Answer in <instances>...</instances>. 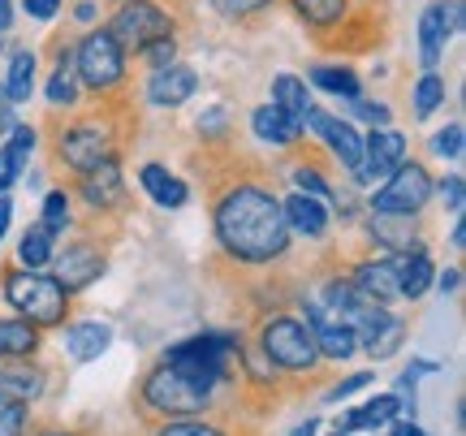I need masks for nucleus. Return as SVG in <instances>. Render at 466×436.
Wrapping results in <instances>:
<instances>
[{
  "instance_id": "10",
  "label": "nucleus",
  "mask_w": 466,
  "mask_h": 436,
  "mask_svg": "<svg viewBox=\"0 0 466 436\" xmlns=\"http://www.w3.org/2000/svg\"><path fill=\"white\" fill-rule=\"evenodd\" d=\"M48 269H52V277H56V286L74 299V294L91 289L104 272H108V259H104L100 247H91V242H74V247H66V251L52 255Z\"/></svg>"
},
{
  "instance_id": "37",
  "label": "nucleus",
  "mask_w": 466,
  "mask_h": 436,
  "mask_svg": "<svg viewBox=\"0 0 466 436\" xmlns=\"http://www.w3.org/2000/svg\"><path fill=\"white\" fill-rule=\"evenodd\" d=\"M432 151L441 156V160H462V151H466V130H462V121H450L441 135L432 138Z\"/></svg>"
},
{
  "instance_id": "50",
  "label": "nucleus",
  "mask_w": 466,
  "mask_h": 436,
  "mask_svg": "<svg viewBox=\"0 0 466 436\" xmlns=\"http://www.w3.org/2000/svg\"><path fill=\"white\" fill-rule=\"evenodd\" d=\"M9 220H14V203H9V195H0V238L9 234Z\"/></svg>"
},
{
  "instance_id": "25",
  "label": "nucleus",
  "mask_w": 466,
  "mask_h": 436,
  "mask_svg": "<svg viewBox=\"0 0 466 436\" xmlns=\"http://www.w3.org/2000/svg\"><path fill=\"white\" fill-rule=\"evenodd\" d=\"M138 186L151 195V203H160V208H186L190 199V186L182 177H173L165 165H143L138 168Z\"/></svg>"
},
{
  "instance_id": "53",
  "label": "nucleus",
  "mask_w": 466,
  "mask_h": 436,
  "mask_svg": "<svg viewBox=\"0 0 466 436\" xmlns=\"http://www.w3.org/2000/svg\"><path fill=\"white\" fill-rule=\"evenodd\" d=\"M35 436H83V432H74V428H56V423H52V428H39Z\"/></svg>"
},
{
  "instance_id": "35",
  "label": "nucleus",
  "mask_w": 466,
  "mask_h": 436,
  "mask_svg": "<svg viewBox=\"0 0 466 436\" xmlns=\"http://www.w3.org/2000/svg\"><path fill=\"white\" fill-rule=\"evenodd\" d=\"M69 217H74V212H69V195H66V190H48V195H44V212H39V225L61 238L69 225H74Z\"/></svg>"
},
{
  "instance_id": "48",
  "label": "nucleus",
  "mask_w": 466,
  "mask_h": 436,
  "mask_svg": "<svg viewBox=\"0 0 466 436\" xmlns=\"http://www.w3.org/2000/svg\"><path fill=\"white\" fill-rule=\"evenodd\" d=\"M432 286H441V294H458L462 289V269H445V272H436V281Z\"/></svg>"
},
{
  "instance_id": "31",
  "label": "nucleus",
  "mask_w": 466,
  "mask_h": 436,
  "mask_svg": "<svg viewBox=\"0 0 466 436\" xmlns=\"http://www.w3.org/2000/svg\"><path fill=\"white\" fill-rule=\"evenodd\" d=\"M44 96H48L52 108H74V104H78V78H74V61H69V52L56 56V69H52Z\"/></svg>"
},
{
  "instance_id": "29",
  "label": "nucleus",
  "mask_w": 466,
  "mask_h": 436,
  "mask_svg": "<svg viewBox=\"0 0 466 436\" xmlns=\"http://www.w3.org/2000/svg\"><path fill=\"white\" fill-rule=\"evenodd\" d=\"M5 86V100L9 104H26L35 91V52L31 48H17L14 61H9V74L0 78Z\"/></svg>"
},
{
  "instance_id": "21",
  "label": "nucleus",
  "mask_w": 466,
  "mask_h": 436,
  "mask_svg": "<svg viewBox=\"0 0 466 436\" xmlns=\"http://www.w3.org/2000/svg\"><path fill=\"white\" fill-rule=\"evenodd\" d=\"M307 329L316 337V350L324 363H346V359L359 354V337L341 319H307Z\"/></svg>"
},
{
  "instance_id": "45",
  "label": "nucleus",
  "mask_w": 466,
  "mask_h": 436,
  "mask_svg": "<svg viewBox=\"0 0 466 436\" xmlns=\"http://www.w3.org/2000/svg\"><path fill=\"white\" fill-rule=\"evenodd\" d=\"M225 130H229L225 108H208V113H203V121H199V135L203 138H217V135H225Z\"/></svg>"
},
{
  "instance_id": "23",
  "label": "nucleus",
  "mask_w": 466,
  "mask_h": 436,
  "mask_svg": "<svg viewBox=\"0 0 466 436\" xmlns=\"http://www.w3.org/2000/svg\"><path fill=\"white\" fill-rule=\"evenodd\" d=\"M250 130H255L259 143H272V147H294V143L307 135V126L289 121L281 108H272V104H264V108L250 113Z\"/></svg>"
},
{
  "instance_id": "6",
  "label": "nucleus",
  "mask_w": 466,
  "mask_h": 436,
  "mask_svg": "<svg viewBox=\"0 0 466 436\" xmlns=\"http://www.w3.org/2000/svg\"><path fill=\"white\" fill-rule=\"evenodd\" d=\"M436 195L432 173L419 165V160H406L398 165L389 177H384L376 190H371V212H393V217H419L423 203Z\"/></svg>"
},
{
  "instance_id": "8",
  "label": "nucleus",
  "mask_w": 466,
  "mask_h": 436,
  "mask_svg": "<svg viewBox=\"0 0 466 436\" xmlns=\"http://www.w3.org/2000/svg\"><path fill=\"white\" fill-rule=\"evenodd\" d=\"M104 31L113 35V44L121 52H143L147 44L173 35V14H165V9L151 5V0H126Z\"/></svg>"
},
{
  "instance_id": "33",
  "label": "nucleus",
  "mask_w": 466,
  "mask_h": 436,
  "mask_svg": "<svg viewBox=\"0 0 466 436\" xmlns=\"http://www.w3.org/2000/svg\"><path fill=\"white\" fill-rule=\"evenodd\" d=\"M441 104H445V78H441L436 69H428V74H423V78L415 83V117L419 121L432 117Z\"/></svg>"
},
{
  "instance_id": "40",
  "label": "nucleus",
  "mask_w": 466,
  "mask_h": 436,
  "mask_svg": "<svg viewBox=\"0 0 466 436\" xmlns=\"http://www.w3.org/2000/svg\"><path fill=\"white\" fill-rule=\"evenodd\" d=\"M35 143H39V135H35L31 126H14V130H9V143H5V151L14 156L17 168H26V160H31Z\"/></svg>"
},
{
  "instance_id": "5",
  "label": "nucleus",
  "mask_w": 466,
  "mask_h": 436,
  "mask_svg": "<svg viewBox=\"0 0 466 436\" xmlns=\"http://www.w3.org/2000/svg\"><path fill=\"white\" fill-rule=\"evenodd\" d=\"M74 78L96 91V96H113L116 86L126 83V52L113 44V35L96 26L74 44Z\"/></svg>"
},
{
  "instance_id": "42",
  "label": "nucleus",
  "mask_w": 466,
  "mask_h": 436,
  "mask_svg": "<svg viewBox=\"0 0 466 436\" xmlns=\"http://www.w3.org/2000/svg\"><path fill=\"white\" fill-rule=\"evenodd\" d=\"M350 113L359 121H367L371 130H384L389 126V104H371V100H350Z\"/></svg>"
},
{
  "instance_id": "4",
  "label": "nucleus",
  "mask_w": 466,
  "mask_h": 436,
  "mask_svg": "<svg viewBox=\"0 0 466 436\" xmlns=\"http://www.w3.org/2000/svg\"><path fill=\"white\" fill-rule=\"evenodd\" d=\"M255 350L268 359V368L277 376H316L319 371V350L316 337L307 329V319L294 316V311H277L259 324V337H255Z\"/></svg>"
},
{
  "instance_id": "43",
  "label": "nucleus",
  "mask_w": 466,
  "mask_h": 436,
  "mask_svg": "<svg viewBox=\"0 0 466 436\" xmlns=\"http://www.w3.org/2000/svg\"><path fill=\"white\" fill-rule=\"evenodd\" d=\"M436 195L445 199V208H450L453 217H462V203H466V182L453 173V177H445V182H436Z\"/></svg>"
},
{
  "instance_id": "36",
  "label": "nucleus",
  "mask_w": 466,
  "mask_h": 436,
  "mask_svg": "<svg viewBox=\"0 0 466 436\" xmlns=\"http://www.w3.org/2000/svg\"><path fill=\"white\" fill-rule=\"evenodd\" d=\"M294 186H299V195H311V199H337V190H333V182L319 173L316 165H299L294 168Z\"/></svg>"
},
{
  "instance_id": "47",
  "label": "nucleus",
  "mask_w": 466,
  "mask_h": 436,
  "mask_svg": "<svg viewBox=\"0 0 466 436\" xmlns=\"http://www.w3.org/2000/svg\"><path fill=\"white\" fill-rule=\"evenodd\" d=\"M17 177H22V168L14 165V156H9V151L0 147V195H9V186H14Z\"/></svg>"
},
{
  "instance_id": "51",
  "label": "nucleus",
  "mask_w": 466,
  "mask_h": 436,
  "mask_svg": "<svg viewBox=\"0 0 466 436\" xmlns=\"http://www.w3.org/2000/svg\"><path fill=\"white\" fill-rule=\"evenodd\" d=\"M9 26H14V5H9V0H0V35L9 31Z\"/></svg>"
},
{
  "instance_id": "15",
  "label": "nucleus",
  "mask_w": 466,
  "mask_h": 436,
  "mask_svg": "<svg viewBox=\"0 0 466 436\" xmlns=\"http://www.w3.org/2000/svg\"><path fill=\"white\" fill-rule=\"evenodd\" d=\"M350 286L359 289L363 299L389 307V302L398 299V255H384V259H363L359 269L350 272Z\"/></svg>"
},
{
  "instance_id": "12",
  "label": "nucleus",
  "mask_w": 466,
  "mask_h": 436,
  "mask_svg": "<svg viewBox=\"0 0 466 436\" xmlns=\"http://www.w3.org/2000/svg\"><path fill=\"white\" fill-rule=\"evenodd\" d=\"M302 126H311V130L329 143V151L341 160V168H350V173L359 168V160H363V135H359L350 121L333 117V113H324V108H307Z\"/></svg>"
},
{
  "instance_id": "58",
  "label": "nucleus",
  "mask_w": 466,
  "mask_h": 436,
  "mask_svg": "<svg viewBox=\"0 0 466 436\" xmlns=\"http://www.w3.org/2000/svg\"><path fill=\"white\" fill-rule=\"evenodd\" d=\"M0 48H5V44H0Z\"/></svg>"
},
{
  "instance_id": "14",
  "label": "nucleus",
  "mask_w": 466,
  "mask_h": 436,
  "mask_svg": "<svg viewBox=\"0 0 466 436\" xmlns=\"http://www.w3.org/2000/svg\"><path fill=\"white\" fill-rule=\"evenodd\" d=\"M44 385H48V376L35 359H5L0 363V398L5 402L31 406L44 398Z\"/></svg>"
},
{
  "instance_id": "57",
  "label": "nucleus",
  "mask_w": 466,
  "mask_h": 436,
  "mask_svg": "<svg viewBox=\"0 0 466 436\" xmlns=\"http://www.w3.org/2000/svg\"><path fill=\"white\" fill-rule=\"evenodd\" d=\"M0 406H5V398H0Z\"/></svg>"
},
{
  "instance_id": "28",
  "label": "nucleus",
  "mask_w": 466,
  "mask_h": 436,
  "mask_svg": "<svg viewBox=\"0 0 466 436\" xmlns=\"http://www.w3.org/2000/svg\"><path fill=\"white\" fill-rule=\"evenodd\" d=\"M272 108H281L289 121L307 117V108H311V96H307V83H302L299 74H277L272 78Z\"/></svg>"
},
{
  "instance_id": "41",
  "label": "nucleus",
  "mask_w": 466,
  "mask_h": 436,
  "mask_svg": "<svg viewBox=\"0 0 466 436\" xmlns=\"http://www.w3.org/2000/svg\"><path fill=\"white\" fill-rule=\"evenodd\" d=\"M143 61H147L151 69H165V66H177V39L173 35H165V39H156V44H147V48L138 52Z\"/></svg>"
},
{
  "instance_id": "22",
  "label": "nucleus",
  "mask_w": 466,
  "mask_h": 436,
  "mask_svg": "<svg viewBox=\"0 0 466 436\" xmlns=\"http://www.w3.org/2000/svg\"><path fill=\"white\" fill-rule=\"evenodd\" d=\"M281 212H285L289 234H302V238H324L329 225H333L329 208L319 199H311V195H289V199H281Z\"/></svg>"
},
{
  "instance_id": "20",
  "label": "nucleus",
  "mask_w": 466,
  "mask_h": 436,
  "mask_svg": "<svg viewBox=\"0 0 466 436\" xmlns=\"http://www.w3.org/2000/svg\"><path fill=\"white\" fill-rule=\"evenodd\" d=\"M367 234L384 255H401L419 242V220L415 217H393V212H371Z\"/></svg>"
},
{
  "instance_id": "24",
  "label": "nucleus",
  "mask_w": 466,
  "mask_h": 436,
  "mask_svg": "<svg viewBox=\"0 0 466 436\" xmlns=\"http://www.w3.org/2000/svg\"><path fill=\"white\" fill-rule=\"evenodd\" d=\"M44 346V333L22 316H0V363L5 359H35Z\"/></svg>"
},
{
  "instance_id": "7",
  "label": "nucleus",
  "mask_w": 466,
  "mask_h": 436,
  "mask_svg": "<svg viewBox=\"0 0 466 436\" xmlns=\"http://www.w3.org/2000/svg\"><path fill=\"white\" fill-rule=\"evenodd\" d=\"M350 329L359 337V350H363L367 359H376V363H380V359H393V354L406 346V319L393 316L389 307H380V302H371V299L354 302Z\"/></svg>"
},
{
  "instance_id": "46",
  "label": "nucleus",
  "mask_w": 466,
  "mask_h": 436,
  "mask_svg": "<svg viewBox=\"0 0 466 436\" xmlns=\"http://www.w3.org/2000/svg\"><path fill=\"white\" fill-rule=\"evenodd\" d=\"M22 9L31 17H39V22H52V17L61 14V0H22Z\"/></svg>"
},
{
  "instance_id": "19",
  "label": "nucleus",
  "mask_w": 466,
  "mask_h": 436,
  "mask_svg": "<svg viewBox=\"0 0 466 436\" xmlns=\"http://www.w3.org/2000/svg\"><path fill=\"white\" fill-rule=\"evenodd\" d=\"M432 281H436V264H432V255H428L423 242H415L410 251L398 255V299L419 302L428 289H432Z\"/></svg>"
},
{
  "instance_id": "11",
  "label": "nucleus",
  "mask_w": 466,
  "mask_h": 436,
  "mask_svg": "<svg viewBox=\"0 0 466 436\" xmlns=\"http://www.w3.org/2000/svg\"><path fill=\"white\" fill-rule=\"evenodd\" d=\"M398 165H406V135L384 126V130H371L363 138V160L354 168V177H359V186H380Z\"/></svg>"
},
{
  "instance_id": "49",
  "label": "nucleus",
  "mask_w": 466,
  "mask_h": 436,
  "mask_svg": "<svg viewBox=\"0 0 466 436\" xmlns=\"http://www.w3.org/2000/svg\"><path fill=\"white\" fill-rule=\"evenodd\" d=\"M389 436H428V432H423L415 420H393L389 423Z\"/></svg>"
},
{
  "instance_id": "34",
  "label": "nucleus",
  "mask_w": 466,
  "mask_h": 436,
  "mask_svg": "<svg viewBox=\"0 0 466 436\" xmlns=\"http://www.w3.org/2000/svg\"><path fill=\"white\" fill-rule=\"evenodd\" d=\"M156 436H229L220 423L203 420V415H177V420H160Z\"/></svg>"
},
{
  "instance_id": "16",
  "label": "nucleus",
  "mask_w": 466,
  "mask_h": 436,
  "mask_svg": "<svg viewBox=\"0 0 466 436\" xmlns=\"http://www.w3.org/2000/svg\"><path fill=\"white\" fill-rule=\"evenodd\" d=\"M199 91V74L190 66H165V69H151L147 78V100L156 108H177L190 96Z\"/></svg>"
},
{
  "instance_id": "2",
  "label": "nucleus",
  "mask_w": 466,
  "mask_h": 436,
  "mask_svg": "<svg viewBox=\"0 0 466 436\" xmlns=\"http://www.w3.org/2000/svg\"><path fill=\"white\" fill-rule=\"evenodd\" d=\"M233 363L212 359H160L138 385V406L160 420L177 415H203L217 402V389L229 385Z\"/></svg>"
},
{
  "instance_id": "55",
  "label": "nucleus",
  "mask_w": 466,
  "mask_h": 436,
  "mask_svg": "<svg viewBox=\"0 0 466 436\" xmlns=\"http://www.w3.org/2000/svg\"><path fill=\"white\" fill-rule=\"evenodd\" d=\"M329 436H350V432H329Z\"/></svg>"
},
{
  "instance_id": "26",
  "label": "nucleus",
  "mask_w": 466,
  "mask_h": 436,
  "mask_svg": "<svg viewBox=\"0 0 466 436\" xmlns=\"http://www.w3.org/2000/svg\"><path fill=\"white\" fill-rule=\"evenodd\" d=\"M445 44H450V26L441 22V5H428V9L419 14V61H423V69L441 66Z\"/></svg>"
},
{
  "instance_id": "52",
  "label": "nucleus",
  "mask_w": 466,
  "mask_h": 436,
  "mask_svg": "<svg viewBox=\"0 0 466 436\" xmlns=\"http://www.w3.org/2000/svg\"><path fill=\"white\" fill-rule=\"evenodd\" d=\"M450 242H453V251H462V247H466V225H462V220H458V225H453Z\"/></svg>"
},
{
  "instance_id": "30",
  "label": "nucleus",
  "mask_w": 466,
  "mask_h": 436,
  "mask_svg": "<svg viewBox=\"0 0 466 436\" xmlns=\"http://www.w3.org/2000/svg\"><path fill=\"white\" fill-rule=\"evenodd\" d=\"M289 5H294V14H299L311 31H333L350 14L346 0H289Z\"/></svg>"
},
{
  "instance_id": "9",
  "label": "nucleus",
  "mask_w": 466,
  "mask_h": 436,
  "mask_svg": "<svg viewBox=\"0 0 466 436\" xmlns=\"http://www.w3.org/2000/svg\"><path fill=\"white\" fill-rule=\"evenodd\" d=\"M113 130H108V121H74L69 130H61L56 135V160L69 168V173H91V168L100 165V160H108L113 156Z\"/></svg>"
},
{
  "instance_id": "3",
  "label": "nucleus",
  "mask_w": 466,
  "mask_h": 436,
  "mask_svg": "<svg viewBox=\"0 0 466 436\" xmlns=\"http://www.w3.org/2000/svg\"><path fill=\"white\" fill-rule=\"evenodd\" d=\"M0 294L14 307V316L35 324L39 333L48 329H66L69 324V294L56 286L52 272H31V269H5L0 272Z\"/></svg>"
},
{
  "instance_id": "56",
  "label": "nucleus",
  "mask_w": 466,
  "mask_h": 436,
  "mask_svg": "<svg viewBox=\"0 0 466 436\" xmlns=\"http://www.w3.org/2000/svg\"><path fill=\"white\" fill-rule=\"evenodd\" d=\"M116 5H126V0H116Z\"/></svg>"
},
{
  "instance_id": "38",
  "label": "nucleus",
  "mask_w": 466,
  "mask_h": 436,
  "mask_svg": "<svg viewBox=\"0 0 466 436\" xmlns=\"http://www.w3.org/2000/svg\"><path fill=\"white\" fill-rule=\"evenodd\" d=\"M268 5H277V0H212V9H217L225 22H247V17L264 14Z\"/></svg>"
},
{
  "instance_id": "54",
  "label": "nucleus",
  "mask_w": 466,
  "mask_h": 436,
  "mask_svg": "<svg viewBox=\"0 0 466 436\" xmlns=\"http://www.w3.org/2000/svg\"><path fill=\"white\" fill-rule=\"evenodd\" d=\"M78 22H91V17H96V5H91V0H83V5H78Z\"/></svg>"
},
{
  "instance_id": "44",
  "label": "nucleus",
  "mask_w": 466,
  "mask_h": 436,
  "mask_svg": "<svg viewBox=\"0 0 466 436\" xmlns=\"http://www.w3.org/2000/svg\"><path fill=\"white\" fill-rule=\"evenodd\" d=\"M371 380H376L371 371H350L346 380H337V385L329 389V393H324V402H341V398H350V393H359V389H367Z\"/></svg>"
},
{
  "instance_id": "18",
  "label": "nucleus",
  "mask_w": 466,
  "mask_h": 436,
  "mask_svg": "<svg viewBox=\"0 0 466 436\" xmlns=\"http://www.w3.org/2000/svg\"><path fill=\"white\" fill-rule=\"evenodd\" d=\"M401 415V398L398 393H376V398H367L363 406H354V411H346L341 420H337V432H380V428H389V423Z\"/></svg>"
},
{
  "instance_id": "39",
  "label": "nucleus",
  "mask_w": 466,
  "mask_h": 436,
  "mask_svg": "<svg viewBox=\"0 0 466 436\" xmlns=\"http://www.w3.org/2000/svg\"><path fill=\"white\" fill-rule=\"evenodd\" d=\"M31 432V406L5 402L0 406V436H26Z\"/></svg>"
},
{
  "instance_id": "27",
  "label": "nucleus",
  "mask_w": 466,
  "mask_h": 436,
  "mask_svg": "<svg viewBox=\"0 0 466 436\" xmlns=\"http://www.w3.org/2000/svg\"><path fill=\"white\" fill-rule=\"evenodd\" d=\"M52 255H56V234L44 229V225H31L22 242H17V269H31V272H48Z\"/></svg>"
},
{
  "instance_id": "17",
  "label": "nucleus",
  "mask_w": 466,
  "mask_h": 436,
  "mask_svg": "<svg viewBox=\"0 0 466 436\" xmlns=\"http://www.w3.org/2000/svg\"><path fill=\"white\" fill-rule=\"evenodd\" d=\"M113 346V324L108 319H69L66 329V354L74 363H96Z\"/></svg>"
},
{
  "instance_id": "32",
  "label": "nucleus",
  "mask_w": 466,
  "mask_h": 436,
  "mask_svg": "<svg viewBox=\"0 0 466 436\" xmlns=\"http://www.w3.org/2000/svg\"><path fill=\"white\" fill-rule=\"evenodd\" d=\"M311 83L324 86L329 96H346V100H359V91H363L359 74L346 69V66H316L311 69Z\"/></svg>"
},
{
  "instance_id": "1",
  "label": "nucleus",
  "mask_w": 466,
  "mask_h": 436,
  "mask_svg": "<svg viewBox=\"0 0 466 436\" xmlns=\"http://www.w3.org/2000/svg\"><path fill=\"white\" fill-rule=\"evenodd\" d=\"M220 251L242 269H268L289 251V225H285L281 199L259 182H238L217 199L212 212Z\"/></svg>"
},
{
  "instance_id": "13",
  "label": "nucleus",
  "mask_w": 466,
  "mask_h": 436,
  "mask_svg": "<svg viewBox=\"0 0 466 436\" xmlns=\"http://www.w3.org/2000/svg\"><path fill=\"white\" fill-rule=\"evenodd\" d=\"M78 195H83L86 208H96V212H108L116 203H126V177H121V156H108L100 165L83 173V182H78Z\"/></svg>"
}]
</instances>
